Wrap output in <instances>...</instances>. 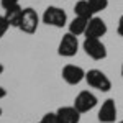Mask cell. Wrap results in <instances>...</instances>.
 Masks as SVG:
<instances>
[{
	"instance_id": "cell-10",
	"label": "cell",
	"mask_w": 123,
	"mask_h": 123,
	"mask_svg": "<svg viewBox=\"0 0 123 123\" xmlns=\"http://www.w3.org/2000/svg\"><path fill=\"white\" fill-rule=\"evenodd\" d=\"M56 113L62 123H79L80 122V115H82L74 105L72 107H59Z\"/></svg>"
},
{
	"instance_id": "cell-19",
	"label": "cell",
	"mask_w": 123,
	"mask_h": 123,
	"mask_svg": "<svg viewBox=\"0 0 123 123\" xmlns=\"http://www.w3.org/2000/svg\"><path fill=\"white\" fill-rule=\"evenodd\" d=\"M5 95H7V90H5V89H3V87L0 85V100H2V98H3Z\"/></svg>"
},
{
	"instance_id": "cell-13",
	"label": "cell",
	"mask_w": 123,
	"mask_h": 123,
	"mask_svg": "<svg viewBox=\"0 0 123 123\" xmlns=\"http://www.w3.org/2000/svg\"><path fill=\"white\" fill-rule=\"evenodd\" d=\"M87 23H89V20H87V18L74 17V18L71 20V23H69V33H72V35H76V36L84 35L85 28H87Z\"/></svg>"
},
{
	"instance_id": "cell-3",
	"label": "cell",
	"mask_w": 123,
	"mask_h": 123,
	"mask_svg": "<svg viewBox=\"0 0 123 123\" xmlns=\"http://www.w3.org/2000/svg\"><path fill=\"white\" fill-rule=\"evenodd\" d=\"M82 49L94 61H102L107 57V48H105L102 38H85L82 43Z\"/></svg>"
},
{
	"instance_id": "cell-16",
	"label": "cell",
	"mask_w": 123,
	"mask_h": 123,
	"mask_svg": "<svg viewBox=\"0 0 123 123\" xmlns=\"http://www.w3.org/2000/svg\"><path fill=\"white\" fill-rule=\"evenodd\" d=\"M8 28H10V23L7 21L5 15H0V38L5 36V33H7V30H8Z\"/></svg>"
},
{
	"instance_id": "cell-7",
	"label": "cell",
	"mask_w": 123,
	"mask_h": 123,
	"mask_svg": "<svg viewBox=\"0 0 123 123\" xmlns=\"http://www.w3.org/2000/svg\"><path fill=\"white\" fill-rule=\"evenodd\" d=\"M61 76H62L66 84L77 85L82 80H85V71L80 66H76V64H66L61 71Z\"/></svg>"
},
{
	"instance_id": "cell-22",
	"label": "cell",
	"mask_w": 123,
	"mask_h": 123,
	"mask_svg": "<svg viewBox=\"0 0 123 123\" xmlns=\"http://www.w3.org/2000/svg\"><path fill=\"white\" fill-rule=\"evenodd\" d=\"M0 117H2V108H0Z\"/></svg>"
},
{
	"instance_id": "cell-9",
	"label": "cell",
	"mask_w": 123,
	"mask_h": 123,
	"mask_svg": "<svg viewBox=\"0 0 123 123\" xmlns=\"http://www.w3.org/2000/svg\"><path fill=\"white\" fill-rule=\"evenodd\" d=\"M100 123H115L117 120V105H115L113 98H107L102 107L98 108V115H97Z\"/></svg>"
},
{
	"instance_id": "cell-21",
	"label": "cell",
	"mask_w": 123,
	"mask_h": 123,
	"mask_svg": "<svg viewBox=\"0 0 123 123\" xmlns=\"http://www.w3.org/2000/svg\"><path fill=\"white\" fill-rule=\"evenodd\" d=\"M122 76H123V62H122Z\"/></svg>"
},
{
	"instance_id": "cell-5",
	"label": "cell",
	"mask_w": 123,
	"mask_h": 123,
	"mask_svg": "<svg viewBox=\"0 0 123 123\" xmlns=\"http://www.w3.org/2000/svg\"><path fill=\"white\" fill-rule=\"evenodd\" d=\"M38 25H39V15L36 13V10L31 8V7L23 8V17H21V21H20L18 28L21 30L23 33L33 35V33L38 30Z\"/></svg>"
},
{
	"instance_id": "cell-12",
	"label": "cell",
	"mask_w": 123,
	"mask_h": 123,
	"mask_svg": "<svg viewBox=\"0 0 123 123\" xmlns=\"http://www.w3.org/2000/svg\"><path fill=\"white\" fill-rule=\"evenodd\" d=\"M74 13H76V17H82V18H87V20H90L95 15V12L92 10L90 3L87 0H79L74 5Z\"/></svg>"
},
{
	"instance_id": "cell-24",
	"label": "cell",
	"mask_w": 123,
	"mask_h": 123,
	"mask_svg": "<svg viewBox=\"0 0 123 123\" xmlns=\"http://www.w3.org/2000/svg\"><path fill=\"white\" fill-rule=\"evenodd\" d=\"M38 123H41V122H38Z\"/></svg>"
},
{
	"instance_id": "cell-20",
	"label": "cell",
	"mask_w": 123,
	"mask_h": 123,
	"mask_svg": "<svg viewBox=\"0 0 123 123\" xmlns=\"http://www.w3.org/2000/svg\"><path fill=\"white\" fill-rule=\"evenodd\" d=\"M3 71H5V67H3V64H2V62H0V74H2V72H3Z\"/></svg>"
},
{
	"instance_id": "cell-18",
	"label": "cell",
	"mask_w": 123,
	"mask_h": 123,
	"mask_svg": "<svg viewBox=\"0 0 123 123\" xmlns=\"http://www.w3.org/2000/svg\"><path fill=\"white\" fill-rule=\"evenodd\" d=\"M117 33L120 35V36H123V15L118 18V25H117Z\"/></svg>"
},
{
	"instance_id": "cell-11",
	"label": "cell",
	"mask_w": 123,
	"mask_h": 123,
	"mask_svg": "<svg viewBox=\"0 0 123 123\" xmlns=\"http://www.w3.org/2000/svg\"><path fill=\"white\" fill-rule=\"evenodd\" d=\"M21 17H23V8L20 7L18 3L10 7V8H5V18L10 23V26H20V21H21Z\"/></svg>"
},
{
	"instance_id": "cell-23",
	"label": "cell",
	"mask_w": 123,
	"mask_h": 123,
	"mask_svg": "<svg viewBox=\"0 0 123 123\" xmlns=\"http://www.w3.org/2000/svg\"><path fill=\"white\" fill-rule=\"evenodd\" d=\"M118 123H123V120H120V122H118Z\"/></svg>"
},
{
	"instance_id": "cell-14",
	"label": "cell",
	"mask_w": 123,
	"mask_h": 123,
	"mask_svg": "<svg viewBox=\"0 0 123 123\" xmlns=\"http://www.w3.org/2000/svg\"><path fill=\"white\" fill-rule=\"evenodd\" d=\"M87 2L90 3V7H92V10H94L95 13L104 12L108 7V0H87Z\"/></svg>"
},
{
	"instance_id": "cell-4",
	"label": "cell",
	"mask_w": 123,
	"mask_h": 123,
	"mask_svg": "<svg viewBox=\"0 0 123 123\" xmlns=\"http://www.w3.org/2000/svg\"><path fill=\"white\" fill-rule=\"evenodd\" d=\"M79 51V39L76 35L72 33H66L61 41H59V46H57V54L62 57H72L77 54Z\"/></svg>"
},
{
	"instance_id": "cell-8",
	"label": "cell",
	"mask_w": 123,
	"mask_h": 123,
	"mask_svg": "<svg viewBox=\"0 0 123 123\" xmlns=\"http://www.w3.org/2000/svg\"><path fill=\"white\" fill-rule=\"evenodd\" d=\"M107 23H105L104 20L100 18V17H92V18L89 20V23H87V28H85V33L84 36L85 38H102L107 35Z\"/></svg>"
},
{
	"instance_id": "cell-1",
	"label": "cell",
	"mask_w": 123,
	"mask_h": 123,
	"mask_svg": "<svg viewBox=\"0 0 123 123\" xmlns=\"http://www.w3.org/2000/svg\"><path fill=\"white\" fill-rule=\"evenodd\" d=\"M85 82L92 89H97L100 92H108L112 89V80L100 69H89L85 72Z\"/></svg>"
},
{
	"instance_id": "cell-15",
	"label": "cell",
	"mask_w": 123,
	"mask_h": 123,
	"mask_svg": "<svg viewBox=\"0 0 123 123\" xmlns=\"http://www.w3.org/2000/svg\"><path fill=\"white\" fill-rule=\"evenodd\" d=\"M41 123H62V122H61V118L57 117L56 112H49V113H46L41 118Z\"/></svg>"
},
{
	"instance_id": "cell-2",
	"label": "cell",
	"mask_w": 123,
	"mask_h": 123,
	"mask_svg": "<svg viewBox=\"0 0 123 123\" xmlns=\"http://www.w3.org/2000/svg\"><path fill=\"white\" fill-rule=\"evenodd\" d=\"M41 20H43V23L48 25V26L62 28V26H66V23H67V15H66V12H64L62 8L51 5V7H48V8L44 10Z\"/></svg>"
},
{
	"instance_id": "cell-17",
	"label": "cell",
	"mask_w": 123,
	"mask_h": 123,
	"mask_svg": "<svg viewBox=\"0 0 123 123\" xmlns=\"http://www.w3.org/2000/svg\"><path fill=\"white\" fill-rule=\"evenodd\" d=\"M20 0H0V3H2V7L3 8H10V7H13V5H17Z\"/></svg>"
},
{
	"instance_id": "cell-6",
	"label": "cell",
	"mask_w": 123,
	"mask_h": 123,
	"mask_svg": "<svg viewBox=\"0 0 123 123\" xmlns=\"http://www.w3.org/2000/svg\"><path fill=\"white\" fill-rule=\"evenodd\" d=\"M97 104H98V98L90 90H82L74 98V107H76L80 113H87V112L94 110L95 107H97Z\"/></svg>"
}]
</instances>
